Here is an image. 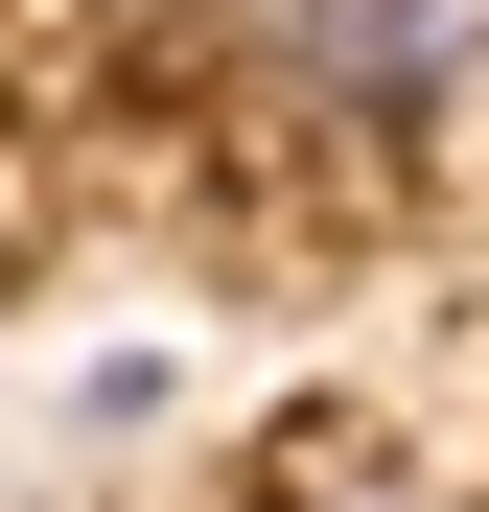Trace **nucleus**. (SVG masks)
<instances>
[{
  "instance_id": "1",
  "label": "nucleus",
  "mask_w": 489,
  "mask_h": 512,
  "mask_svg": "<svg viewBox=\"0 0 489 512\" xmlns=\"http://www.w3.org/2000/svg\"><path fill=\"white\" fill-rule=\"evenodd\" d=\"M257 70L326 117H443L489 70V0H257Z\"/></svg>"
}]
</instances>
